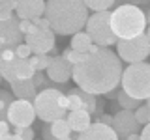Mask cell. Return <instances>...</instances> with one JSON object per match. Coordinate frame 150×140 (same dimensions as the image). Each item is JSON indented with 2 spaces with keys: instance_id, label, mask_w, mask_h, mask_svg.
I'll return each mask as SVG.
<instances>
[{
  "instance_id": "38",
  "label": "cell",
  "mask_w": 150,
  "mask_h": 140,
  "mask_svg": "<svg viewBox=\"0 0 150 140\" xmlns=\"http://www.w3.org/2000/svg\"><path fill=\"white\" fill-rule=\"evenodd\" d=\"M150 2V0H128V2H126V4H131V6H146V4Z\"/></svg>"
},
{
  "instance_id": "44",
  "label": "cell",
  "mask_w": 150,
  "mask_h": 140,
  "mask_svg": "<svg viewBox=\"0 0 150 140\" xmlns=\"http://www.w3.org/2000/svg\"><path fill=\"white\" fill-rule=\"evenodd\" d=\"M9 140H21V136H19V134H11V136H9Z\"/></svg>"
},
{
  "instance_id": "40",
  "label": "cell",
  "mask_w": 150,
  "mask_h": 140,
  "mask_svg": "<svg viewBox=\"0 0 150 140\" xmlns=\"http://www.w3.org/2000/svg\"><path fill=\"white\" fill-rule=\"evenodd\" d=\"M100 49H101V47H98V45H94V43H92V45H90V49H88V52H86V54H94V52H98V50H100Z\"/></svg>"
},
{
  "instance_id": "21",
  "label": "cell",
  "mask_w": 150,
  "mask_h": 140,
  "mask_svg": "<svg viewBox=\"0 0 150 140\" xmlns=\"http://www.w3.org/2000/svg\"><path fill=\"white\" fill-rule=\"evenodd\" d=\"M86 9L98 13V11H111V8L115 6V0H83Z\"/></svg>"
},
{
  "instance_id": "35",
  "label": "cell",
  "mask_w": 150,
  "mask_h": 140,
  "mask_svg": "<svg viewBox=\"0 0 150 140\" xmlns=\"http://www.w3.org/2000/svg\"><path fill=\"white\" fill-rule=\"evenodd\" d=\"M139 136H141V140H150V123H146L143 127V133H141Z\"/></svg>"
},
{
  "instance_id": "14",
  "label": "cell",
  "mask_w": 150,
  "mask_h": 140,
  "mask_svg": "<svg viewBox=\"0 0 150 140\" xmlns=\"http://www.w3.org/2000/svg\"><path fill=\"white\" fill-rule=\"evenodd\" d=\"M77 140H118V136L109 125L101 123V121H92L86 131L79 133Z\"/></svg>"
},
{
  "instance_id": "49",
  "label": "cell",
  "mask_w": 150,
  "mask_h": 140,
  "mask_svg": "<svg viewBox=\"0 0 150 140\" xmlns=\"http://www.w3.org/2000/svg\"><path fill=\"white\" fill-rule=\"evenodd\" d=\"M148 123H150V118H148Z\"/></svg>"
},
{
  "instance_id": "8",
  "label": "cell",
  "mask_w": 150,
  "mask_h": 140,
  "mask_svg": "<svg viewBox=\"0 0 150 140\" xmlns=\"http://www.w3.org/2000/svg\"><path fill=\"white\" fill-rule=\"evenodd\" d=\"M36 120L34 105L23 99H13L8 106V121L15 127H30Z\"/></svg>"
},
{
  "instance_id": "27",
  "label": "cell",
  "mask_w": 150,
  "mask_h": 140,
  "mask_svg": "<svg viewBox=\"0 0 150 140\" xmlns=\"http://www.w3.org/2000/svg\"><path fill=\"white\" fill-rule=\"evenodd\" d=\"M62 56H64V58L68 60V62L71 64V65H75V64L83 62L86 54H83V52H75V50H71V49H64V50H62Z\"/></svg>"
},
{
  "instance_id": "9",
  "label": "cell",
  "mask_w": 150,
  "mask_h": 140,
  "mask_svg": "<svg viewBox=\"0 0 150 140\" xmlns=\"http://www.w3.org/2000/svg\"><path fill=\"white\" fill-rule=\"evenodd\" d=\"M19 19L13 15L9 21H0V50L4 49H15L17 45L23 43L25 36L19 30Z\"/></svg>"
},
{
  "instance_id": "1",
  "label": "cell",
  "mask_w": 150,
  "mask_h": 140,
  "mask_svg": "<svg viewBox=\"0 0 150 140\" xmlns=\"http://www.w3.org/2000/svg\"><path fill=\"white\" fill-rule=\"evenodd\" d=\"M122 62L109 49H100L94 54H86L83 62L73 65V80L77 88L92 93V95H105L111 90L120 86Z\"/></svg>"
},
{
  "instance_id": "37",
  "label": "cell",
  "mask_w": 150,
  "mask_h": 140,
  "mask_svg": "<svg viewBox=\"0 0 150 140\" xmlns=\"http://www.w3.org/2000/svg\"><path fill=\"white\" fill-rule=\"evenodd\" d=\"M41 133H43V140H54L53 134H51V127H49V125H45V127L41 129Z\"/></svg>"
},
{
  "instance_id": "51",
  "label": "cell",
  "mask_w": 150,
  "mask_h": 140,
  "mask_svg": "<svg viewBox=\"0 0 150 140\" xmlns=\"http://www.w3.org/2000/svg\"><path fill=\"white\" fill-rule=\"evenodd\" d=\"M0 78H2V77H0Z\"/></svg>"
},
{
  "instance_id": "3",
  "label": "cell",
  "mask_w": 150,
  "mask_h": 140,
  "mask_svg": "<svg viewBox=\"0 0 150 140\" xmlns=\"http://www.w3.org/2000/svg\"><path fill=\"white\" fill-rule=\"evenodd\" d=\"M111 28L118 39H131L144 34L146 28L144 11L131 4H120L111 11Z\"/></svg>"
},
{
  "instance_id": "11",
  "label": "cell",
  "mask_w": 150,
  "mask_h": 140,
  "mask_svg": "<svg viewBox=\"0 0 150 140\" xmlns=\"http://www.w3.org/2000/svg\"><path fill=\"white\" fill-rule=\"evenodd\" d=\"M56 34L53 30H36L32 34H26L25 36V43L30 47L32 54H49L51 49L54 47V41H56Z\"/></svg>"
},
{
  "instance_id": "48",
  "label": "cell",
  "mask_w": 150,
  "mask_h": 140,
  "mask_svg": "<svg viewBox=\"0 0 150 140\" xmlns=\"http://www.w3.org/2000/svg\"><path fill=\"white\" fill-rule=\"evenodd\" d=\"M2 2H6V0H0V4H2Z\"/></svg>"
},
{
  "instance_id": "42",
  "label": "cell",
  "mask_w": 150,
  "mask_h": 140,
  "mask_svg": "<svg viewBox=\"0 0 150 140\" xmlns=\"http://www.w3.org/2000/svg\"><path fill=\"white\" fill-rule=\"evenodd\" d=\"M9 136H11V133H6V134H0V140H9Z\"/></svg>"
},
{
  "instance_id": "26",
  "label": "cell",
  "mask_w": 150,
  "mask_h": 140,
  "mask_svg": "<svg viewBox=\"0 0 150 140\" xmlns=\"http://www.w3.org/2000/svg\"><path fill=\"white\" fill-rule=\"evenodd\" d=\"M133 114H135V120H137V123L139 125H146L148 123V118H150V108L146 105H141L137 106V108L133 110Z\"/></svg>"
},
{
  "instance_id": "17",
  "label": "cell",
  "mask_w": 150,
  "mask_h": 140,
  "mask_svg": "<svg viewBox=\"0 0 150 140\" xmlns=\"http://www.w3.org/2000/svg\"><path fill=\"white\" fill-rule=\"evenodd\" d=\"M90 45H92L90 36H88L86 32H77V34H73V37H71L69 49L75 50V52H83V54H86V52H88V49H90Z\"/></svg>"
},
{
  "instance_id": "33",
  "label": "cell",
  "mask_w": 150,
  "mask_h": 140,
  "mask_svg": "<svg viewBox=\"0 0 150 140\" xmlns=\"http://www.w3.org/2000/svg\"><path fill=\"white\" fill-rule=\"evenodd\" d=\"M0 8H6V9H9V11H13V9L17 8V0H6V2L0 4Z\"/></svg>"
},
{
  "instance_id": "23",
  "label": "cell",
  "mask_w": 150,
  "mask_h": 140,
  "mask_svg": "<svg viewBox=\"0 0 150 140\" xmlns=\"http://www.w3.org/2000/svg\"><path fill=\"white\" fill-rule=\"evenodd\" d=\"M28 60H30L32 67H34L36 71H45V69L49 67V64H51V60H53V56H51V54H32Z\"/></svg>"
},
{
  "instance_id": "16",
  "label": "cell",
  "mask_w": 150,
  "mask_h": 140,
  "mask_svg": "<svg viewBox=\"0 0 150 140\" xmlns=\"http://www.w3.org/2000/svg\"><path fill=\"white\" fill-rule=\"evenodd\" d=\"M66 121H68V125H69L71 131H75V133H83V131H86L88 127H90L92 116L88 114L86 110H75V112H68Z\"/></svg>"
},
{
  "instance_id": "29",
  "label": "cell",
  "mask_w": 150,
  "mask_h": 140,
  "mask_svg": "<svg viewBox=\"0 0 150 140\" xmlns=\"http://www.w3.org/2000/svg\"><path fill=\"white\" fill-rule=\"evenodd\" d=\"M15 56H17V58H23V60L30 58V56H32V50H30V47H28L26 43H21V45H17V47H15Z\"/></svg>"
},
{
  "instance_id": "2",
  "label": "cell",
  "mask_w": 150,
  "mask_h": 140,
  "mask_svg": "<svg viewBox=\"0 0 150 140\" xmlns=\"http://www.w3.org/2000/svg\"><path fill=\"white\" fill-rule=\"evenodd\" d=\"M45 19L54 34L73 36L83 32L88 21V9L83 0H47Z\"/></svg>"
},
{
  "instance_id": "31",
  "label": "cell",
  "mask_w": 150,
  "mask_h": 140,
  "mask_svg": "<svg viewBox=\"0 0 150 140\" xmlns=\"http://www.w3.org/2000/svg\"><path fill=\"white\" fill-rule=\"evenodd\" d=\"M32 22H34V26L38 30H49V22H47V19H43V17L32 19Z\"/></svg>"
},
{
  "instance_id": "20",
  "label": "cell",
  "mask_w": 150,
  "mask_h": 140,
  "mask_svg": "<svg viewBox=\"0 0 150 140\" xmlns=\"http://www.w3.org/2000/svg\"><path fill=\"white\" fill-rule=\"evenodd\" d=\"M15 58H9V60H0V77L8 82L15 80Z\"/></svg>"
},
{
  "instance_id": "47",
  "label": "cell",
  "mask_w": 150,
  "mask_h": 140,
  "mask_svg": "<svg viewBox=\"0 0 150 140\" xmlns=\"http://www.w3.org/2000/svg\"><path fill=\"white\" fill-rule=\"evenodd\" d=\"M146 106H148V108H150V97H148V99H146Z\"/></svg>"
},
{
  "instance_id": "7",
  "label": "cell",
  "mask_w": 150,
  "mask_h": 140,
  "mask_svg": "<svg viewBox=\"0 0 150 140\" xmlns=\"http://www.w3.org/2000/svg\"><path fill=\"white\" fill-rule=\"evenodd\" d=\"M116 56L120 62L139 64L150 56V41L146 34H141L131 39H118L116 41Z\"/></svg>"
},
{
  "instance_id": "15",
  "label": "cell",
  "mask_w": 150,
  "mask_h": 140,
  "mask_svg": "<svg viewBox=\"0 0 150 140\" xmlns=\"http://www.w3.org/2000/svg\"><path fill=\"white\" fill-rule=\"evenodd\" d=\"M9 88H11L15 99H23V101H28V103H34L36 95H38V90L32 82V78L28 80H13L9 82Z\"/></svg>"
},
{
  "instance_id": "4",
  "label": "cell",
  "mask_w": 150,
  "mask_h": 140,
  "mask_svg": "<svg viewBox=\"0 0 150 140\" xmlns=\"http://www.w3.org/2000/svg\"><path fill=\"white\" fill-rule=\"evenodd\" d=\"M32 105L36 110V118H40L43 123H53L68 114V99L66 93L60 92V88H45L38 92Z\"/></svg>"
},
{
  "instance_id": "45",
  "label": "cell",
  "mask_w": 150,
  "mask_h": 140,
  "mask_svg": "<svg viewBox=\"0 0 150 140\" xmlns=\"http://www.w3.org/2000/svg\"><path fill=\"white\" fill-rule=\"evenodd\" d=\"M146 37H148V41H150V24H148V30H146Z\"/></svg>"
},
{
  "instance_id": "5",
  "label": "cell",
  "mask_w": 150,
  "mask_h": 140,
  "mask_svg": "<svg viewBox=\"0 0 150 140\" xmlns=\"http://www.w3.org/2000/svg\"><path fill=\"white\" fill-rule=\"evenodd\" d=\"M120 84L122 92H126L129 97L146 101L150 97V64L146 62L129 64L122 71Z\"/></svg>"
},
{
  "instance_id": "46",
  "label": "cell",
  "mask_w": 150,
  "mask_h": 140,
  "mask_svg": "<svg viewBox=\"0 0 150 140\" xmlns=\"http://www.w3.org/2000/svg\"><path fill=\"white\" fill-rule=\"evenodd\" d=\"M58 140H73L71 136H64V138H58Z\"/></svg>"
},
{
  "instance_id": "32",
  "label": "cell",
  "mask_w": 150,
  "mask_h": 140,
  "mask_svg": "<svg viewBox=\"0 0 150 140\" xmlns=\"http://www.w3.org/2000/svg\"><path fill=\"white\" fill-rule=\"evenodd\" d=\"M13 17V11H9L6 8H0V21H9Z\"/></svg>"
},
{
  "instance_id": "6",
  "label": "cell",
  "mask_w": 150,
  "mask_h": 140,
  "mask_svg": "<svg viewBox=\"0 0 150 140\" xmlns=\"http://www.w3.org/2000/svg\"><path fill=\"white\" fill-rule=\"evenodd\" d=\"M84 28H86V34L90 36L92 43L101 47V49L116 45V41H118V37L112 34V28H111V11L92 13L88 17Z\"/></svg>"
},
{
  "instance_id": "34",
  "label": "cell",
  "mask_w": 150,
  "mask_h": 140,
  "mask_svg": "<svg viewBox=\"0 0 150 140\" xmlns=\"http://www.w3.org/2000/svg\"><path fill=\"white\" fill-rule=\"evenodd\" d=\"M98 121H101V123H105V125H109V127H111V125H112V116H109V114H105V112H103Z\"/></svg>"
},
{
  "instance_id": "39",
  "label": "cell",
  "mask_w": 150,
  "mask_h": 140,
  "mask_svg": "<svg viewBox=\"0 0 150 140\" xmlns=\"http://www.w3.org/2000/svg\"><path fill=\"white\" fill-rule=\"evenodd\" d=\"M118 90H120V88H115V90H111L109 93H105V97H107V99H116V95H118Z\"/></svg>"
},
{
  "instance_id": "25",
  "label": "cell",
  "mask_w": 150,
  "mask_h": 140,
  "mask_svg": "<svg viewBox=\"0 0 150 140\" xmlns=\"http://www.w3.org/2000/svg\"><path fill=\"white\" fill-rule=\"evenodd\" d=\"M32 82H34L36 90H45V88H53L51 84H54V82H51V80H49V77H45L43 71H36V73H34V77H32Z\"/></svg>"
},
{
  "instance_id": "36",
  "label": "cell",
  "mask_w": 150,
  "mask_h": 140,
  "mask_svg": "<svg viewBox=\"0 0 150 140\" xmlns=\"http://www.w3.org/2000/svg\"><path fill=\"white\" fill-rule=\"evenodd\" d=\"M9 121L8 120H4V121H0V134H6V133H9Z\"/></svg>"
},
{
  "instance_id": "41",
  "label": "cell",
  "mask_w": 150,
  "mask_h": 140,
  "mask_svg": "<svg viewBox=\"0 0 150 140\" xmlns=\"http://www.w3.org/2000/svg\"><path fill=\"white\" fill-rule=\"evenodd\" d=\"M126 140H141V136H139V133H135V134H129Z\"/></svg>"
},
{
  "instance_id": "18",
  "label": "cell",
  "mask_w": 150,
  "mask_h": 140,
  "mask_svg": "<svg viewBox=\"0 0 150 140\" xmlns=\"http://www.w3.org/2000/svg\"><path fill=\"white\" fill-rule=\"evenodd\" d=\"M36 73V69L32 67L30 60H23V58H17L15 60V80H28L32 78Z\"/></svg>"
},
{
  "instance_id": "50",
  "label": "cell",
  "mask_w": 150,
  "mask_h": 140,
  "mask_svg": "<svg viewBox=\"0 0 150 140\" xmlns=\"http://www.w3.org/2000/svg\"><path fill=\"white\" fill-rule=\"evenodd\" d=\"M118 140H122V138H118Z\"/></svg>"
},
{
  "instance_id": "28",
  "label": "cell",
  "mask_w": 150,
  "mask_h": 140,
  "mask_svg": "<svg viewBox=\"0 0 150 140\" xmlns=\"http://www.w3.org/2000/svg\"><path fill=\"white\" fill-rule=\"evenodd\" d=\"M13 134H19L21 140H34L36 138V133L32 127H15V133Z\"/></svg>"
},
{
  "instance_id": "24",
  "label": "cell",
  "mask_w": 150,
  "mask_h": 140,
  "mask_svg": "<svg viewBox=\"0 0 150 140\" xmlns=\"http://www.w3.org/2000/svg\"><path fill=\"white\" fill-rule=\"evenodd\" d=\"M13 95L8 90H0V121L8 120V106L11 105Z\"/></svg>"
},
{
  "instance_id": "10",
  "label": "cell",
  "mask_w": 150,
  "mask_h": 140,
  "mask_svg": "<svg viewBox=\"0 0 150 140\" xmlns=\"http://www.w3.org/2000/svg\"><path fill=\"white\" fill-rule=\"evenodd\" d=\"M111 127L116 133V136L126 140L129 134L139 133V129L143 127V125L137 123L133 110H118V112H115V116H112V125Z\"/></svg>"
},
{
  "instance_id": "12",
  "label": "cell",
  "mask_w": 150,
  "mask_h": 140,
  "mask_svg": "<svg viewBox=\"0 0 150 140\" xmlns=\"http://www.w3.org/2000/svg\"><path fill=\"white\" fill-rule=\"evenodd\" d=\"M45 71H47V77H49L51 82L62 86V84H66L73 77V65L60 54V56H53V60H51L49 67H47Z\"/></svg>"
},
{
  "instance_id": "22",
  "label": "cell",
  "mask_w": 150,
  "mask_h": 140,
  "mask_svg": "<svg viewBox=\"0 0 150 140\" xmlns=\"http://www.w3.org/2000/svg\"><path fill=\"white\" fill-rule=\"evenodd\" d=\"M116 101L120 103L122 110H135L137 106H141V103H143V101H139V99H133V97H129L128 93H126V92H122V90H118Z\"/></svg>"
},
{
  "instance_id": "13",
  "label": "cell",
  "mask_w": 150,
  "mask_h": 140,
  "mask_svg": "<svg viewBox=\"0 0 150 140\" xmlns=\"http://www.w3.org/2000/svg\"><path fill=\"white\" fill-rule=\"evenodd\" d=\"M15 15L21 21H32V19L45 15V0H17Z\"/></svg>"
},
{
  "instance_id": "30",
  "label": "cell",
  "mask_w": 150,
  "mask_h": 140,
  "mask_svg": "<svg viewBox=\"0 0 150 140\" xmlns=\"http://www.w3.org/2000/svg\"><path fill=\"white\" fill-rule=\"evenodd\" d=\"M19 30H21L23 36H26V34H32V32H36L38 28L34 26V22H32V21H19Z\"/></svg>"
},
{
  "instance_id": "43",
  "label": "cell",
  "mask_w": 150,
  "mask_h": 140,
  "mask_svg": "<svg viewBox=\"0 0 150 140\" xmlns=\"http://www.w3.org/2000/svg\"><path fill=\"white\" fill-rule=\"evenodd\" d=\"M144 17H146V24H150V9H148L146 13H144Z\"/></svg>"
},
{
  "instance_id": "19",
  "label": "cell",
  "mask_w": 150,
  "mask_h": 140,
  "mask_svg": "<svg viewBox=\"0 0 150 140\" xmlns=\"http://www.w3.org/2000/svg\"><path fill=\"white\" fill-rule=\"evenodd\" d=\"M49 127H51V134H53L54 140L64 138V136H69V134H71V129H69V125H68V121H66V118L53 121Z\"/></svg>"
}]
</instances>
